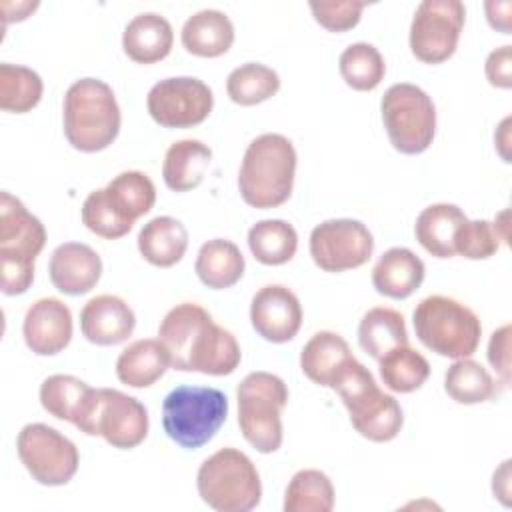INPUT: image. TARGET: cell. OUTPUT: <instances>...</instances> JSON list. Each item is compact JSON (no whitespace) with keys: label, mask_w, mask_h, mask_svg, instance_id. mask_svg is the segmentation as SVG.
Listing matches in <instances>:
<instances>
[{"label":"cell","mask_w":512,"mask_h":512,"mask_svg":"<svg viewBox=\"0 0 512 512\" xmlns=\"http://www.w3.org/2000/svg\"><path fill=\"white\" fill-rule=\"evenodd\" d=\"M158 340L170 354V366L210 376L232 374L242 358L234 334L218 326L208 310L194 302L176 304L158 326Z\"/></svg>","instance_id":"6da1fadb"},{"label":"cell","mask_w":512,"mask_h":512,"mask_svg":"<svg viewBox=\"0 0 512 512\" xmlns=\"http://www.w3.org/2000/svg\"><path fill=\"white\" fill-rule=\"evenodd\" d=\"M296 150L282 134H260L242 158L238 172L240 196L254 208H276L284 204L294 186Z\"/></svg>","instance_id":"7a4b0ae2"},{"label":"cell","mask_w":512,"mask_h":512,"mask_svg":"<svg viewBox=\"0 0 512 512\" xmlns=\"http://www.w3.org/2000/svg\"><path fill=\"white\" fill-rule=\"evenodd\" d=\"M120 132V106L98 78H80L64 94V134L80 152L108 148Z\"/></svg>","instance_id":"3957f363"},{"label":"cell","mask_w":512,"mask_h":512,"mask_svg":"<svg viewBox=\"0 0 512 512\" xmlns=\"http://www.w3.org/2000/svg\"><path fill=\"white\" fill-rule=\"evenodd\" d=\"M46 244L44 224L10 192L0 194V272L6 296L24 294L34 280V262Z\"/></svg>","instance_id":"277c9868"},{"label":"cell","mask_w":512,"mask_h":512,"mask_svg":"<svg viewBox=\"0 0 512 512\" xmlns=\"http://www.w3.org/2000/svg\"><path fill=\"white\" fill-rule=\"evenodd\" d=\"M336 390L348 410L350 422L372 442H390L398 436L404 416L398 400L378 388L372 372L352 358L336 378Z\"/></svg>","instance_id":"5b68a950"},{"label":"cell","mask_w":512,"mask_h":512,"mask_svg":"<svg viewBox=\"0 0 512 512\" xmlns=\"http://www.w3.org/2000/svg\"><path fill=\"white\" fill-rule=\"evenodd\" d=\"M412 322L418 340L446 358H468L480 344V318L472 308L450 296L432 294L420 300Z\"/></svg>","instance_id":"8992f818"},{"label":"cell","mask_w":512,"mask_h":512,"mask_svg":"<svg viewBox=\"0 0 512 512\" xmlns=\"http://www.w3.org/2000/svg\"><path fill=\"white\" fill-rule=\"evenodd\" d=\"M228 416V398L212 386L182 384L170 390L162 402V426L166 436L186 450L208 444Z\"/></svg>","instance_id":"52a82bcc"},{"label":"cell","mask_w":512,"mask_h":512,"mask_svg":"<svg viewBox=\"0 0 512 512\" xmlns=\"http://www.w3.org/2000/svg\"><path fill=\"white\" fill-rule=\"evenodd\" d=\"M200 498L218 512H248L260 504L262 484L254 462L238 448L208 456L196 474Z\"/></svg>","instance_id":"ba28073f"},{"label":"cell","mask_w":512,"mask_h":512,"mask_svg":"<svg viewBox=\"0 0 512 512\" xmlns=\"http://www.w3.org/2000/svg\"><path fill=\"white\" fill-rule=\"evenodd\" d=\"M238 424L242 436L262 454L276 452L282 444L280 412L288 402L284 380L270 372H250L236 388Z\"/></svg>","instance_id":"9c48e42d"},{"label":"cell","mask_w":512,"mask_h":512,"mask_svg":"<svg viewBox=\"0 0 512 512\" xmlns=\"http://www.w3.org/2000/svg\"><path fill=\"white\" fill-rule=\"evenodd\" d=\"M74 426L88 436H102L114 448H134L148 434L146 406L116 388H92Z\"/></svg>","instance_id":"30bf717a"},{"label":"cell","mask_w":512,"mask_h":512,"mask_svg":"<svg viewBox=\"0 0 512 512\" xmlns=\"http://www.w3.org/2000/svg\"><path fill=\"white\" fill-rule=\"evenodd\" d=\"M382 122L390 144L402 154L424 152L436 132V108L432 98L416 84H392L380 102Z\"/></svg>","instance_id":"8fae6325"},{"label":"cell","mask_w":512,"mask_h":512,"mask_svg":"<svg viewBox=\"0 0 512 512\" xmlns=\"http://www.w3.org/2000/svg\"><path fill=\"white\" fill-rule=\"evenodd\" d=\"M16 450L28 474L44 486L68 484L78 470L76 444L42 422L26 424L18 432Z\"/></svg>","instance_id":"7c38bea8"},{"label":"cell","mask_w":512,"mask_h":512,"mask_svg":"<svg viewBox=\"0 0 512 512\" xmlns=\"http://www.w3.org/2000/svg\"><path fill=\"white\" fill-rule=\"evenodd\" d=\"M466 8L460 0H424L410 24V50L426 64L448 60L464 26Z\"/></svg>","instance_id":"4fadbf2b"},{"label":"cell","mask_w":512,"mask_h":512,"mask_svg":"<svg viewBox=\"0 0 512 512\" xmlns=\"http://www.w3.org/2000/svg\"><path fill=\"white\" fill-rule=\"evenodd\" d=\"M374 238L366 224L352 218L324 220L310 232V256L324 272H344L366 264Z\"/></svg>","instance_id":"5bb4252c"},{"label":"cell","mask_w":512,"mask_h":512,"mask_svg":"<svg viewBox=\"0 0 512 512\" xmlns=\"http://www.w3.org/2000/svg\"><path fill=\"white\" fill-rule=\"evenodd\" d=\"M148 114L164 128H190L208 118L214 96L208 84L194 76H174L156 82L146 98Z\"/></svg>","instance_id":"9a60e30c"},{"label":"cell","mask_w":512,"mask_h":512,"mask_svg":"<svg viewBox=\"0 0 512 512\" xmlns=\"http://www.w3.org/2000/svg\"><path fill=\"white\" fill-rule=\"evenodd\" d=\"M250 322L264 340L274 344L288 342L302 326L300 300L282 284L262 286L250 304Z\"/></svg>","instance_id":"2e32d148"},{"label":"cell","mask_w":512,"mask_h":512,"mask_svg":"<svg viewBox=\"0 0 512 512\" xmlns=\"http://www.w3.org/2000/svg\"><path fill=\"white\" fill-rule=\"evenodd\" d=\"M26 346L38 356H52L62 352L72 338V312L58 298L36 300L22 324Z\"/></svg>","instance_id":"e0dca14e"},{"label":"cell","mask_w":512,"mask_h":512,"mask_svg":"<svg viewBox=\"0 0 512 512\" xmlns=\"http://www.w3.org/2000/svg\"><path fill=\"white\" fill-rule=\"evenodd\" d=\"M48 272L56 290L68 296H80L98 284L102 276V260L88 244L64 242L54 248Z\"/></svg>","instance_id":"ac0fdd59"},{"label":"cell","mask_w":512,"mask_h":512,"mask_svg":"<svg viewBox=\"0 0 512 512\" xmlns=\"http://www.w3.org/2000/svg\"><path fill=\"white\" fill-rule=\"evenodd\" d=\"M136 316L132 308L114 294L90 298L80 312V330L84 338L98 346H114L134 332Z\"/></svg>","instance_id":"d6986e66"},{"label":"cell","mask_w":512,"mask_h":512,"mask_svg":"<svg viewBox=\"0 0 512 512\" xmlns=\"http://www.w3.org/2000/svg\"><path fill=\"white\" fill-rule=\"evenodd\" d=\"M424 272V262L410 248L394 246L386 250L372 268V284L378 294L404 300L420 288Z\"/></svg>","instance_id":"ffe728a7"},{"label":"cell","mask_w":512,"mask_h":512,"mask_svg":"<svg viewBox=\"0 0 512 512\" xmlns=\"http://www.w3.org/2000/svg\"><path fill=\"white\" fill-rule=\"evenodd\" d=\"M174 32L170 22L156 12L136 14L124 28L122 48L138 64H152L172 50Z\"/></svg>","instance_id":"44dd1931"},{"label":"cell","mask_w":512,"mask_h":512,"mask_svg":"<svg viewBox=\"0 0 512 512\" xmlns=\"http://www.w3.org/2000/svg\"><path fill=\"white\" fill-rule=\"evenodd\" d=\"M352 358L350 346L340 334L320 330L304 344L300 352V368L314 384L332 388Z\"/></svg>","instance_id":"7402d4cb"},{"label":"cell","mask_w":512,"mask_h":512,"mask_svg":"<svg viewBox=\"0 0 512 512\" xmlns=\"http://www.w3.org/2000/svg\"><path fill=\"white\" fill-rule=\"evenodd\" d=\"M170 366V354L160 340L142 338L128 344L116 360V376L132 388H148L164 376Z\"/></svg>","instance_id":"603a6c76"},{"label":"cell","mask_w":512,"mask_h":512,"mask_svg":"<svg viewBox=\"0 0 512 512\" xmlns=\"http://www.w3.org/2000/svg\"><path fill=\"white\" fill-rule=\"evenodd\" d=\"M180 36L182 46L190 54L216 58L230 50L234 42V24L222 10L206 8L184 22Z\"/></svg>","instance_id":"cb8c5ba5"},{"label":"cell","mask_w":512,"mask_h":512,"mask_svg":"<svg viewBox=\"0 0 512 512\" xmlns=\"http://www.w3.org/2000/svg\"><path fill=\"white\" fill-rule=\"evenodd\" d=\"M212 150L194 138L172 142L166 150L162 164V178L174 192H186L196 188L210 166Z\"/></svg>","instance_id":"d4e9b609"},{"label":"cell","mask_w":512,"mask_h":512,"mask_svg":"<svg viewBox=\"0 0 512 512\" xmlns=\"http://www.w3.org/2000/svg\"><path fill=\"white\" fill-rule=\"evenodd\" d=\"M468 220L462 208L448 202L430 204L424 208L414 224L416 240L422 244L426 252L436 258H452L454 252V236L458 226Z\"/></svg>","instance_id":"484cf974"},{"label":"cell","mask_w":512,"mask_h":512,"mask_svg":"<svg viewBox=\"0 0 512 512\" xmlns=\"http://www.w3.org/2000/svg\"><path fill=\"white\" fill-rule=\"evenodd\" d=\"M188 248L184 224L172 216H156L138 234V250L146 262L168 268L182 260Z\"/></svg>","instance_id":"4316f807"},{"label":"cell","mask_w":512,"mask_h":512,"mask_svg":"<svg viewBox=\"0 0 512 512\" xmlns=\"http://www.w3.org/2000/svg\"><path fill=\"white\" fill-rule=\"evenodd\" d=\"M194 270L204 286L230 288L244 274V256L232 240L212 238L200 246Z\"/></svg>","instance_id":"83f0119b"},{"label":"cell","mask_w":512,"mask_h":512,"mask_svg":"<svg viewBox=\"0 0 512 512\" xmlns=\"http://www.w3.org/2000/svg\"><path fill=\"white\" fill-rule=\"evenodd\" d=\"M358 344L372 358H382L388 350L408 344L404 316L392 308H370L358 324Z\"/></svg>","instance_id":"f1b7e54d"},{"label":"cell","mask_w":512,"mask_h":512,"mask_svg":"<svg viewBox=\"0 0 512 512\" xmlns=\"http://www.w3.org/2000/svg\"><path fill=\"white\" fill-rule=\"evenodd\" d=\"M248 248L266 266L286 264L296 254L298 234L286 220H260L248 230Z\"/></svg>","instance_id":"f546056e"},{"label":"cell","mask_w":512,"mask_h":512,"mask_svg":"<svg viewBox=\"0 0 512 512\" xmlns=\"http://www.w3.org/2000/svg\"><path fill=\"white\" fill-rule=\"evenodd\" d=\"M378 368L384 386L400 394L418 390L430 376L428 360L408 344L388 350L378 358Z\"/></svg>","instance_id":"4dcf8cb0"},{"label":"cell","mask_w":512,"mask_h":512,"mask_svg":"<svg viewBox=\"0 0 512 512\" xmlns=\"http://www.w3.org/2000/svg\"><path fill=\"white\" fill-rule=\"evenodd\" d=\"M444 390L458 404H480L496 396V382L480 362L458 358L444 374Z\"/></svg>","instance_id":"1f68e13d"},{"label":"cell","mask_w":512,"mask_h":512,"mask_svg":"<svg viewBox=\"0 0 512 512\" xmlns=\"http://www.w3.org/2000/svg\"><path fill=\"white\" fill-rule=\"evenodd\" d=\"M334 508V486L316 470H298L284 494V512H330Z\"/></svg>","instance_id":"d6a6232c"},{"label":"cell","mask_w":512,"mask_h":512,"mask_svg":"<svg viewBox=\"0 0 512 512\" xmlns=\"http://www.w3.org/2000/svg\"><path fill=\"white\" fill-rule=\"evenodd\" d=\"M92 388L70 374H52L40 386L42 408L58 420L76 422Z\"/></svg>","instance_id":"836d02e7"},{"label":"cell","mask_w":512,"mask_h":512,"mask_svg":"<svg viewBox=\"0 0 512 512\" xmlns=\"http://www.w3.org/2000/svg\"><path fill=\"white\" fill-rule=\"evenodd\" d=\"M280 88L276 70L260 64L246 62L234 68L226 80V92L232 102L240 106H254L272 98Z\"/></svg>","instance_id":"e575fe53"},{"label":"cell","mask_w":512,"mask_h":512,"mask_svg":"<svg viewBox=\"0 0 512 512\" xmlns=\"http://www.w3.org/2000/svg\"><path fill=\"white\" fill-rule=\"evenodd\" d=\"M44 92L42 78L32 68L2 62L0 64V108L6 112L32 110Z\"/></svg>","instance_id":"d590c367"},{"label":"cell","mask_w":512,"mask_h":512,"mask_svg":"<svg viewBox=\"0 0 512 512\" xmlns=\"http://www.w3.org/2000/svg\"><path fill=\"white\" fill-rule=\"evenodd\" d=\"M106 192L116 208L132 222L148 214L156 202L154 182L140 170L120 172L106 184Z\"/></svg>","instance_id":"8d00e7d4"},{"label":"cell","mask_w":512,"mask_h":512,"mask_svg":"<svg viewBox=\"0 0 512 512\" xmlns=\"http://www.w3.org/2000/svg\"><path fill=\"white\" fill-rule=\"evenodd\" d=\"M344 82L360 92L374 90L386 72V64L376 46L368 42H354L340 54L338 60Z\"/></svg>","instance_id":"74e56055"},{"label":"cell","mask_w":512,"mask_h":512,"mask_svg":"<svg viewBox=\"0 0 512 512\" xmlns=\"http://www.w3.org/2000/svg\"><path fill=\"white\" fill-rule=\"evenodd\" d=\"M506 238L508 230L500 220H464L454 236V252L470 260H484L494 256Z\"/></svg>","instance_id":"f35d334b"},{"label":"cell","mask_w":512,"mask_h":512,"mask_svg":"<svg viewBox=\"0 0 512 512\" xmlns=\"http://www.w3.org/2000/svg\"><path fill=\"white\" fill-rule=\"evenodd\" d=\"M82 222L90 232L106 240L122 238L134 226V222L126 218L110 200L106 188H98L86 196L82 204Z\"/></svg>","instance_id":"ab89813d"},{"label":"cell","mask_w":512,"mask_h":512,"mask_svg":"<svg viewBox=\"0 0 512 512\" xmlns=\"http://www.w3.org/2000/svg\"><path fill=\"white\" fill-rule=\"evenodd\" d=\"M366 2L346 0V2H310V10L320 26L330 32H344L358 24Z\"/></svg>","instance_id":"60d3db41"},{"label":"cell","mask_w":512,"mask_h":512,"mask_svg":"<svg viewBox=\"0 0 512 512\" xmlns=\"http://www.w3.org/2000/svg\"><path fill=\"white\" fill-rule=\"evenodd\" d=\"M488 362L498 372L504 386L510 384V324L492 332L488 344Z\"/></svg>","instance_id":"b9f144b4"},{"label":"cell","mask_w":512,"mask_h":512,"mask_svg":"<svg viewBox=\"0 0 512 512\" xmlns=\"http://www.w3.org/2000/svg\"><path fill=\"white\" fill-rule=\"evenodd\" d=\"M512 46H500L492 50L486 58V78L496 88H510L512 86Z\"/></svg>","instance_id":"7bdbcfd3"},{"label":"cell","mask_w":512,"mask_h":512,"mask_svg":"<svg viewBox=\"0 0 512 512\" xmlns=\"http://www.w3.org/2000/svg\"><path fill=\"white\" fill-rule=\"evenodd\" d=\"M484 10H486V18L492 28H496L504 34H510V10H512L510 2L490 0L484 4Z\"/></svg>","instance_id":"ee69618b"}]
</instances>
